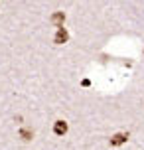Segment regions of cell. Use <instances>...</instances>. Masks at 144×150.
<instances>
[{
  "instance_id": "cell-1",
  "label": "cell",
  "mask_w": 144,
  "mask_h": 150,
  "mask_svg": "<svg viewBox=\"0 0 144 150\" xmlns=\"http://www.w3.org/2000/svg\"><path fill=\"white\" fill-rule=\"evenodd\" d=\"M67 40H69L67 30H65L63 26H59V28H57V32H55V38H53V42H55L57 45H61V44H65Z\"/></svg>"
},
{
  "instance_id": "cell-2",
  "label": "cell",
  "mask_w": 144,
  "mask_h": 150,
  "mask_svg": "<svg viewBox=\"0 0 144 150\" xmlns=\"http://www.w3.org/2000/svg\"><path fill=\"white\" fill-rule=\"evenodd\" d=\"M53 132L57 136H63L67 132V122H65V120H57V122L53 125Z\"/></svg>"
},
{
  "instance_id": "cell-3",
  "label": "cell",
  "mask_w": 144,
  "mask_h": 150,
  "mask_svg": "<svg viewBox=\"0 0 144 150\" xmlns=\"http://www.w3.org/2000/svg\"><path fill=\"white\" fill-rule=\"evenodd\" d=\"M128 140V134L126 132H119V134H114L113 138H111V146H119V144L126 142Z\"/></svg>"
},
{
  "instance_id": "cell-4",
  "label": "cell",
  "mask_w": 144,
  "mask_h": 150,
  "mask_svg": "<svg viewBox=\"0 0 144 150\" xmlns=\"http://www.w3.org/2000/svg\"><path fill=\"white\" fill-rule=\"evenodd\" d=\"M63 20H65V14L63 12H55V14L52 16V22L59 28V26H63Z\"/></svg>"
},
{
  "instance_id": "cell-5",
  "label": "cell",
  "mask_w": 144,
  "mask_h": 150,
  "mask_svg": "<svg viewBox=\"0 0 144 150\" xmlns=\"http://www.w3.org/2000/svg\"><path fill=\"white\" fill-rule=\"evenodd\" d=\"M20 136H22L24 140H30V138H32V130H28V128H22V130H20Z\"/></svg>"
},
{
  "instance_id": "cell-6",
  "label": "cell",
  "mask_w": 144,
  "mask_h": 150,
  "mask_svg": "<svg viewBox=\"0 0 144 150\" xmlns=\"http://www.w3.org/2000/svg\"><path fill=\"white\" fill-rule=\"evenodd\" d=\"M81 85H83V87H89V85H91V81H89V79H83V83H81Z\"/></svg>"
}]
</instances>
